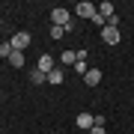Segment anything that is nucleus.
<instances>
[{"instance_id": "1", "label": "nucleus", "mask_w": 134, "mask_h": 134, "mask_svg": "<svg viewBox=\"0 0 134 134\" xmlns=\"http://www.w3.org/2000/svg\"><path fill=\"white\" fill-rule=\"evenodd\" d=\"M51 21L57 27H63L66 33L72 30V15H69V9H63V6H60V9H51Z\"/></svg>"}, {"instance_id": "2", "label": "nucleus", "mask_w": 134, "mask_h": 134, "mask_svg": "<svg viewBox=\"0 0 134 134\" xmlns=\"http://www.w3.org/2000/svg\"><path fill=\"white\" fill-rule=\"evenodd\" d=\"M9 42H12V51H27V48H30V42H33V36L21 30V33H15V36L9 39Z\"/></svg>"}, {"instance_id": "3", "label": "nucleus", "mask_w": 134, "mask_h": 134, "mask_svg": "<svg viewBox=\"0 0 134 134\" xmlns=\"http://www.w3.org/2000/svg\"><path fill=\"white\" fill-rule=\"evenodd\" d=\"M75 12L81 15V18H96V15H98V6L90 3V0H81V3L75 6Z\"/></svg>"}, {"instance_id": "4", "label": "nucleus", "mask_w": 134, "mask_h": 134, "mask_svg": "<svg viewBox=\"0 0 134 134\" xmlns=\"http://www.w3.org/2000/svg\"><path fill=\"white\" fill-rule=\"evenodd\" d=\"M36 69H39V72H45V75H51L54 69H57V60H54L51 54H42V57H39V66H36Z\"/></svg>"}, {"instance_id": "5", "label": "nucleus", "mask_w": 134, "mask_h": 134, "mask_svg": "<svg viewBox=\"0 0 134 134\" xmlns=\"http://www.w3.org/2000/svg\"><path fill=\"white\" fill-rule=\"evenodd\" d=\"M101 42L104 45H116L119 42V27H104L101 30Z\"/></svg>"}, {"instance_id": "6", "label": "nucleus", "mask_w": 134, "mask_h": 134, "mask_svg": "<svg viewBox=\"0 0 134 134\" xmlns=\"http://www.w3.org/2000/svg\"><path fill=\"white\" fill-rule=\"evenodd\" d=\"M83 81H86V86H98L101 83V69H90L83 75Z\"/></svg>"}, {"instance_id": "7", "label": "nucleus", "mask_w": 134, "mask_h": 134, "mask_svg": "<svg viewBox=\"0 0 134 134\" xmlns=\"http://www.w3.org/2000/svg\"><path fill=\"white\" fill-rule=\"evenodd\" d=\"M77 128H92V125H96V116L92 113H77Z\"/></svg>"}, {"instance_id": "8", "label": "nucleus", "mask_w": 134, "mask_h": 134, "mask_svg": "<svg viewBox=\"0 0 134 134\" xmlns=\"http://www.w3.org/2000/svg\"><path fill=\"white\" fill-rule=\"evenodd\" d=\"M75 63H77V51H63L60 54V69L63 66H75Z\"/></svg>"}, {"instance_id": "9", "label": "nucleus", "mask_w": 134, "mask_h": 134, "mask_svg": "<svg viewBox=\"0 0 134 134\" xmlns=\"http://www.w3.org/2000/svg\"><path fill=\"white\" fill-rule=\"evenodd\" d=\"M9 66L12 69H24V51H12L9 54Z\"/></svg>"}, {"instance_id": "10", "label": "nucleus", "mask_w": 134, "mask_h": 134, "mask_svg": "<svg viewBox=\"0 0 134 134\" xmlns=\"http://www.w3.org/2000/svg\"><path fill=\"white\" fill-rule=\"evenodd\" d=\"M63 81H66V77H63V69L57 66V69H54V72L48 75V83H63Z\"/></svg>"}, {"instance_id": "11", "label": "nucleus", "mask_w": 134, "mask_h": 134, "mask_svg": "<svg viewBox=\"0 0 134 134\" xmlns=\"http://www.w3.org/2000/svg\"><path fill=\"white\" fill-rule=\"evenodd\" d=\"M30 81H33V83H45V81H48V75L39 72V69H33V72H30Z\"/></svg>"}, {"instance_id": "12", "label": "nucleus", "mask_w": 134, "mask_h": 134, "mask_svg": "<svg viewBox=\"0 0 134 134\" xmlns=\"http://www.w3.org/2000/svg\"><path fill=\"white\" fill-rule=\"evenodd\" d=\"M98 12L104 15V18H110V15H113V3H110V0H107V3H101V6H98Z\"/></svg>"}, {"instance_id": "13", "label": "nucleus", "mask_w": 134, "mask_h": 134, "mask_svg": "<svg viewBox=\"0 0 134 134\" xmlns=\"http://www.w3.org/2000/svg\"><path fill=\"white\" fill-rule=\"evenodd\" d=\"M9 54H12V42H0V57L9 60Z\"/></svg>"}, {"instance_id": "14", "label": "nucleus", "mask_w": 134, "mask_h": 134, "mask_svg": "<svg viewBox=\"0 0 134 134\" xmlns=\"http://www.w3.org/2000/svg\"><path fill=\"white\" fill-rule=\"evenodd\" d=\"M75 72H77V75H86V72H90V69H86V60H77V63H75Z\"/></svg>"}, {"instance_id": "15", "label": "nucleus", "mask_w": 134, "mask_h": 134, "mask_svg": "<svg viewBox=\"0 0 134 134\" xmlns=\"http://www.w3.org/2000/svg\"><path fill=\"white\" fill-rule=\"evenodd\" d=\"M63 36H66V30H63V27H57V24H54V27H51V39H63Z\"/></svg>"}, {"instance_id": "16", "label": "nucleus", "mask_w": 134, "mask_h": 134, "mask_svg": "<svg viewBox=\"0 0 134 134\" xmlns=\"http://www.w3.org/2000/svg\"><path fill=\"white\" fill-rule=\"evenodd\" d=\"M107 27H119V15H116V12L107 18Z\"/></svg>"}, {"instance_id": "17", "label": "nucleus", "mask_w": 134, "mask_h": 134, "mask_svg": "<svg viewBox=\"0 0 134 134\" xmlns=\"http://www.w3.org/2000/svg\"><path fill=\"white\" fill-rule=\"evenodd\" d=\"M92 134H107V131H104V125H92Z\"/></svg>"}, {"instance_id": "18", "label": "nucleus", "mask_w": 134, "mask_h": 134, "mask_svg": "<svg viewBox=\"0 0 134 134\" xmlns=\"http://www.w3.org/2000/svg\"><path fill=\"white\" fill-rule=\"evenodd\" d=\"M0 24H3V18H0Z\"/></svg>"}]
</instances>
